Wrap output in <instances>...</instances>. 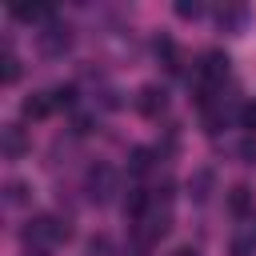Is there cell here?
Wrapping results in <instances>:
<instances>
[{"mask_svg": "<svg viewBox=\"0 0 256 256\" xmlns=\"http://www.w3.org/2000/svg\"><path fill=\"white\" fill-rule=\"evenodd\" d=\"M56 240H72V224H68V220L48 216V212L28 220V228H24V244H28V248H48V244H56Z\"/></svg>", "mask_w": 256, "mask_h": 256, "instance_id": "1", "label": "cell"}, {"mask_svg": "<svg viewBox=\"0 0 256 256\" xmlns=\"http://www.w3.org/2000/svg\"><path fill=\"white\" fill-rule=\"evenodd\" d=\"M36 48L44 52V56H64L68 48H72V28L64 24V20H52V24H44L40 32H36Z\"/></svg>", "mask_w": 256, "mask_h": 256, "instance_id": "2", "label": "cell"}, {"mask_svg": "<svg viewBox=\"0 0 256 256\" xmlns=\"http://www.w3.org/2000/svg\"><path fill=\"white\" fill-rule=\"evenodd\" d=\"M84 188H88V200H92V204H108V200L116 196V168H112V164H92Z\"/></svg>", "mask_w": 256, "mask_h": 256, "instance_id": "3", "label": "cell"}, {"mask_svg": "<svg viewBox=\"0 0 256 256\" xmlns=\"http://www.w3.org/2000/svg\"><path fill=\"white\" fill-rule=\"evenodd\" d=\"M164 108H168V92H164L160 84H144V88L136 92V112H140V116L156 120Z\"/></svg>", "mask_w": 256, "mask_h": 256, "instance_id": "4", "label": "cell"}, {"mask_svg": "<svg viewBox=\"0 0 256 256\" xmlns=\"http://www.w3.org/2000/svg\"><path fill=\"white\" fill-rule=\"evenodd\" d=\"M0 148H4V156H8V160H20V156L28 152V136H24V128H20V124L0 128Z\"/></svg>", "mask_w": 256, "mask_h": 256, "instance_id": "5", "label": "cell"}, {"mask_svg": "<svg viewBox=\"0 0 256 256\" xmlns=\"http://www.w3.org/2000/svg\"><path fill=\"white\" fill-rule=\"evenodd\" d=\"M12 20H24V24H52L56 16H52V8L48 4H24V8H12Z\"/></svg>", "mask_w": 256, "mask_h": 256, "instance_id": "6", "label": "cell"}, {"mask_svg": "<svg viewBox=\"0 0 256 256\" xmlns=\"http://www.w3.org/2000/svg\"><path fill=\"white\" fill-rule=\"evenodd\" d=\"M188 196H192L196 204H204V200L212 196V168H196V172L188 176Z\"/></svg>", "mask_w": 256, "mask_h": 256, "instance_id": "7", "label": "cell"}, {"mask_svg": "<svg viewBox=\"0 0 256 256\" xmlns=\"http://www.w3.org/2000/svg\"><path fill=\"white\" fill-rule=\"evenodd\" d=\"M52 112V96H44V92H32L24 104H20V116L24 120H44Z\"/></svg>", "mask_w": 256, "mask_h": 256, "instance_id": "8", "label": "cell"}, {"mask_svg": "<svg viewBox=\"0 0 256 256\" xmlns=\"http://www.w3.org/2000/svg\"><path fill=\"white\" fill-rule=\"evenodd\" d=\"M152 156H156L152 148H132V152H128V172H132V176H144V172L152 168Z\"/></svg>", "mask_w": 256, "mask_h": 256, "instance_id": "9", "label": "cell"}, {"mask_svg": "<svg viewBox=\"0 0 256 256\" xmlns=\"http://www.w3.org/2000/svg\"><path fill=\"white\" fill-rule=\"evenodd\" d=\"M156 56H160V64L172 68V72L180 68V64H176V40H172V36H160V40H156Z\"/></svg>", "mask_w": 256, "mask_h": 256, "instance_id": "10", "label": "cell"}, {"mask_svg": "<svg viewBox=\"0 0 256 256\" xmlns=\"http://www.w3.org/2000/svg\"><path fill=\"white\" fill-rule=\"evenodd\" d=\"M48 96H52V108H72L76 104V84H56Z\"/></svg>", "mask_w": 256, "mask_h": 256, "instance_id": "11", "label": "cell"}, {"mask_svg": "<svg viewBox=\"0 0 256 256\" xmlns=\"http://www.w3.org/2000/svg\"><path fill=\"white\" fill-rule=\"evenodd\" d=\"M248 204H252V192H248L244 184H236V188H232V196H228V208H232L236 216H244V212H248Z\"/></svg>", "mask_w": 256, "mask_h": 256, "instance_id": "12", "label": "cell"}, {"mask_svg": "<svg viewBox=\"0 0 256 256\" xmlns=\"http://www.w3.org/2000/svg\"><path fill=\"white\" fill-rule=\"evenodd\" d=\"M176 16L180 20H200L204 16V4L200 0H176Z\"/></svg>", "mask_w": 256, "mask_h": 256, "instance_id": "13", "label": "cell"}, {"mask_svg": "<svg viewBox=\"0 0 256 256\" xmlns=\"http://www.w3.org/2000/svg\"><path fill=\"white\" fill-rule=\"evenodd\" d=\"M240 128L256 136V100H248V104H240Z\"/></svg>", "mask_w": 256, "mask_h": 256, "instance_id": "14", "label": "cell"}, {"mask_svg": "<svg viewBox=\"0 0 256 256\" xmlns=\"http://www.w3.org/2000/svg\"><path fill=\"white\" fill-rule=\"evenodd\" d=\"M16 80H20V60L4 48V84H16Z\"/></svg>", "mask_w": 256, "mask_h": 256, "instance_id": "15", "label": "cell"}, {"mask_svg": "<svg viewBox=\"0 0 256 256\" xmlns=\"http://www.w3.org/2000/svg\"><path fill=\"white\" fill-rule=\"evenodd\" d=\"M244 8H220V28H240Z\"/></svg>", "mask_w": 256, "mask_h": 256, "instance_id": "16", "label": "cell"}, {"mask_svg": "<svg viewBox=\"0 0 256 256\" xmlns=\"http://www.w3.org/2000/svg\"><path fill=\"white\" fill-rule=\"evenodd\" d=\"M24 192H28V188H24L20 180H12V184L4 188V204H24Z\"/></svg>", "mask_w": 256, "mask_h": 256, "instance_id": "17", "label": "cell"}, {"mask_svg": "<svg viewBox=\"0 0 256 256\" xmlns=\"http://www.w3.org/2000/svg\"><path fill=\"white\" fill-rule=\"evenodd\" d=\"M240 156H244V164H256V140H244L240 144Z\"/></svg>", "mask_w": 256, "mask_h": 256, "instance_id": "18", "label": "cell"}, {"mask_svg": "<svg viewBox=\"0 0 256 256\" xmlns=\"http://www.w3.org/2000/svg\"><path fill=\"white\" fill-rule=\"evenodd\" d=\"M256 240H232V256H248Z\"/></svg>", "mask_w": 256, "mask_h": 256, "instance_id": "19", "label": "cell"}, {"mask_svg": "<svg viewBox=\"0 0 256 256\" xmlns=\"http://www.w3.org/2000/svg\"><path fill=\"white\" fill-rule=\"evenodd\" d=\"M172 256H200V252H196V248H176Z\"/></svg>", "mask_w": 256, "mask_h": 256, "instance_id": "20", "label": "cell"}, {"mask_svg": "<svg viewBox=\"0 0 256 256\" xmlns=\"http://www.w3.org/2000/svg\"><path fill=\"white\" fill-rule=\"evenodd\" d=\"M252 240H256V220H252Z\"/></svg>", "mask_w": 256, "mask_h": 256, "instance_id": "21", "label": "cell"}]
</instances>
